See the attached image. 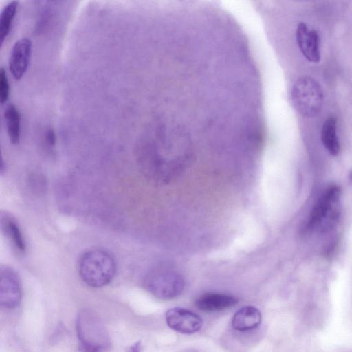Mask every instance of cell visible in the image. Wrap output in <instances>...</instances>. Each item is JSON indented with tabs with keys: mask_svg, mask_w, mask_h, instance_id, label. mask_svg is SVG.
Segmentation results:
<instances>
[{
	"mask_svg": "<svg viewBox=\"0 0 352 352\" xmlns=\"http://www.w3.org/2000/svg\"><path fill=\"white\" fill-rule=\"evenodd\" d=\"M78 270L82 280L92 287L108 285L115 277L117 264L114 256L102 249H91L81 256Z\"/></svg>",
	"mask_w": 352,
	"mask_h": 352,
	"instance_id": "obj_1",
	"label": "cell"
},
{
	"mask_svg": "<svg viewBox=\"0 0 352 352\" xmlns=\"http://www.w3.org/2000/svg\"><path fill=\"white\" fill-rule=\"evenodd\" d=\"M80 347L85 351H103L111 346L109 335L100 318L92 311L82 310L76 319Z\"/></svg>",
	"mask_w": 352,
	"mask_h": 352,
	"instance_id": "obj_2",
	"label": "cell"
},
{
	"mask_svg": "<svg viewBox=\"0 0 352 352\" xmlns=\"http://www.w3.org/2000/svg\"><path fill=\"white\" fill-rule=\"evenodd\" d=\"M340 188L336 185L329 186L322 192L309 217V230L325 231L333 226L340 215Z\"/></svg>",
	"mask_w": 352,
	"mask_h": 352,
	"instance_id": "obj_3",
	"label": "cell"
},
{
	"mask_svg": "<svg viewBox=\"0 0 352 352\" xmlns=\"http://www.w3.org/2000/svg\"><path fill=\"white\" fill-rule=\"evenodd\" d=\"M292 98L296 109L302 115L314 116L320 111L322 104V89L314 78L302 77L294 86Z\"/></svg>",
	"mask_w": 352,
	"mask_h": 352,
	"instance_id": "obj_4",
	"label": "cell"
},
{
	"mask_svg": "<svg viewBox=\"0 0 352 352\" xmlns=\"http://www.w3.org/2000/svg\"><path fill=\"white\" fill-rule=\"evenodd\" d=\"M184 280L177 273L155 270L144 280L146 289L155 297L169 300L179 296L184 288Z\"/></svg>",
	"mask_w": 352,
	"mask_h": 352,
	"instance_id": "obj_5",
	"label": "cell"
},
{
	"mask_svg": "<svg viewBox=\"0 0 352 352\" xmlns=\"http://www.w3.org/2000/svg\"><path fill=\"white\" fill-rule=\"evenodd\" d=\"M22 298L20 280L16 272L7 266L0 270V304L3 308L17 307Z\"/></svg>",
	"mask_w": 352,
	"mask_h": 352,
	"instance_id": "obj_6",
	"label": "cell"
},
{
	"mask_svg": "<svg viewBox=\"0 0 352 352\" xmlns=\"http://www.w3.org/2000/svg\"><path fill=\"white\" fill-rule=\"evenodd\" d=\"M166 320L170 328L185 334L198 331L203 324L199 316L188 309L178 307L167 311Z\"/></svg>",
	"mask_w": 352,
	"mask_h": 352,
	"instance_id": "obj_7",
	"label": "cell"
},
{
	"mask_svg": "<svg viewBox=\"0 0 352 352\" xmlns=\"http://www.w3.org/2000/svg\"><path fill=\"white\" fill-rule=\"evenodd\" d=\"M296 38L300 52L307 60L311 63L320 60V36L316 30L309 28L305 23H300Z\"/></svg>",
	"mask_w": 352,
	"mask_h": 352,
	"instance_id": "obj_8",
	"label": "cell"
},
{
	"mask_svg": "<svg viewBox=\"0 0 352 352\" xmlns=\"http://www.w3.org/2000/svg\"><path fill=\"white\" fill-rule=\"evenodd\" d=\"M32 42L28 38L18 40L14 45L9 59V69L16 80L25 74L30 60Z\"/></svg>",
	"mask_w": 352,
	"mask_h": 352,
	"instance_id": "obj_9",
	"label": "cell"
},
{
	"mask_svg": "<svg viewBox=\"0 0 352 352\" xmlns=\"http://www.w3.org/2000/svg\"><path fill=\"white\" fill-rule=\"evenodd\" d=\"M237 302L238 299L230 294L206 293L196 299L195 305L204 311H217L232 307Z\"/></svg>",
	"mask_w": 352,
	"mask_h": 352,
	"instance_id": "obj_10",
	"label": "cell"
},
{
	"mask_svg": "<svg viewBox=\"0 0 352 352\" xmlns=\"http://www.w3.org/2000/svg\"><path fill=\"white\" fill-rule=\"evenodd\" d=\"M261 318V314L256 307L245 306L235 313L232 320V325L236 331H246L257 327Z\"/></svg>",
	"mask_w": 352,
	"mask_h": 352,
	"instance_id": "obj_11",
	"label": "cell"
},
{
	"mask_svg": "<svg viewBox=\"0 0 352 352\" xmlns=\"http://www.w3.org/2000/svg\"><path fill=\"white\" fill-rule=\"evenodd\" d=\"M321 141L326 150L333 156L340 152V142L337 131V120L330 116L324 122L321 130Z\"/></svg>",
	"mask_w": 352,
	"mask_h": 352,
	"instance_id": "obj_12",
	"label": "cell"
},
{
	"mask_svg": "<svg viewBox=\"0 0 352 352\" xmlns=\"http://www.w3.org/2000/svg\"><path fill=\"white\" fill-rule=\"evenodd\" d=\"M1 225L3 232L9 239L14 248L19 252L23 253L26 245L21 230L14 218L8 215H2Z\"/></svg>",
	"mask_w": 352,
	"mask_h": 352,
	"instance_id": "obj_13",
	"label": "cell"
},
{
	"mask_svg": "<svg viewBox=\"0 0 352 352\" xmlns=\"http://www.w3.org/2000/svg\"><path fill=\"white\" fill-rule=\"evenodd\" d=\"M8 135L13 144H18L21 138V115L15 105L9 104L4 111Z\"/></svg>",
	"mask_w": 352,
	"mask_h": 352,
	"instance_id": "obj_14",
	"label": "cell"
},
{
	"mask_svg": "<svg viewBox=\"0 0 352 352\" xmlns=\"http://www.w3.org/2000/svg\"><path fill=\"white\" fill-rule=\"evenodd\" d=\"M19 6L18 0H12L3 9L0 16V40L2 44L8 36Z\"/></svg>",
	"mask_w": 352,
	"mask_h": 352,
	"instance_id": "obj_15",
	"label": "cell"
},
{
	"mask_svg": "<svg viewBox=\"0 0 352 352\" xmlns=\"http://www.w3.org/2000/svg\"><path fill=\"white\" fill-rule=\"evenodd\" d=\"M9 82L6 72L3 68L0 70V101L1 104L6 103L9 96Z\"/></svg>",
	"mask_w": 352,
	"mask_h": 352,
	"instance_id": "obj_16",
	"label": "cell"
},
{
	"mask_svg": "<svg viewBox=\"0 0 352 352\" xmlns=\"http://www.w3.org/2000/svg\"><path fill=\"white\" fill-rule=\"evenodd\" d=\"M46 142L48 145L51 146H54L56 143V135L54 131L52 129H49L47 131L45 134Z\"/></svg>",
	"mask_w": 352,
	"mask_h": 352,
	"instance_id": "obj_17",
	"label": "cell"
},
{
	"mask_svg": "<svg viewBox=\"0 0 352 352\" xmlns=\"http://www.w3.org/2000/svg\"><path fill=\"white\" fill-rule=\"evenodd\" d=\"M51 1H56V0H51Z\"/></svg>",
	"mask_w": 352,
	"mask_h": 352,
	"instance_id": "obj_18",
	"label": "cell"
}]
</instances>
